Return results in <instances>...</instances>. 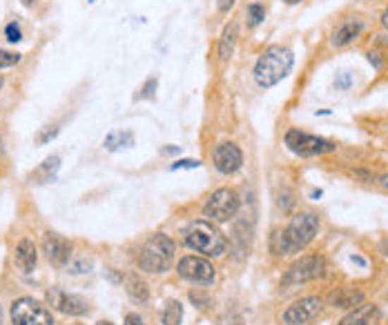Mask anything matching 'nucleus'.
<instances>
[{
	"label": "nucleus",
	"mask_w": 388,
	"mask_h": 325,
	"mask_svg": "<svg viewBox=\"0 0 388 325\" xmlns=\"http://www.w3.org/2000/svg\"><path fill=\"white\" fill-rule=\"evenodd\" d=\"M320 234V219L313 211H301L293 216L284 230H274L270 236V250L277 257H293L301 250H306L315 236Z\"/></svg>",
	"instance_id": "f257e3e1"
},
{
	"label": "nucleus",
	"mask_w": 388,
	"mask_h": 325,
	"mask_svg": "<svg viewBox=\"0 0 388 325\" xmlns=\"http://www.w3.org/2000/svg\"><path fill=\"white\" fill-rule=\"evenodd\" d=\"M293 65H295V56L288 47H270L259 56V61L255 65V72H253L255 82L263 90H270L290 74Z\"/></svg>",
	"instance_id": "f03ea898"
},
{
	"label": "nucleus",
	"mask_w": 388,
	"mask_h": 325,
	"mask_svg": "<svg viewBox=\"0 0 388 325\" xmlns=\"http://www.w3.org/2000/svg\"><path fill=\"white\" fill-rule=\"evenodd\" d=\"M174 252H176V245L168 234H154L138 250L136 263L141 270L150 274H163L172 267Z\"/></svg>",
	"instance_id": "7ed1b4c3"
},
{
	"label": "nucleus",
	"mask_w": 388,
	"mask_h": 325,
	"mask_svg": "<svg viewBox=\"0 0 388 325\" xmlns=\"http://www.w3.org/2000/svg\"><path fill=\"white\" fill-rule=\"evenodd\" d=\"M183 241L190 250L205 257H221L228 247V238L210 221H192L183 230Z\"/></svg>",
	"instance_id": "20e7f679"
},
{
	"label": "nucleus",
	"mask_w": 388,
	"mask_h": 325,
	"mask_svg": "<svg viewBox=\"0 0 388 325\" xmlns=\"http://www.w3.org/2000/svg\"><path fill=\"white\" fill-rule=\"evenodd\" d=\"M324 274H326V259L320 257V254H306V257L297 259L286 270L281 278V288H297L308 283V281L322 278Z\"/></svg>",
	"instance_id": "39448f33"
},
{
	"label": "nucleus",
	"mask_w": 388,
	"mask_h": 325,
	"mask_svg": "<svg viewBox=\"0 0 388 325\" xmlns=\"http://www.w3.org/2000/svg\"><path fill=\"white\" fill-rule=\"evenodd\" d=\"M286 147L297 154V157H322V154H330L335 152L337 145L332 143L328 138L322 136H315L308 132H301V130H288L286 132Z\"/></svg>",
	"instance_id": "423d86ee"
},
{
	"label": "nucleus",
	"mask_w": 388,
	"mask_h": 325,
	"mask_svg": "<svg viewBox=\"0 0 388 325\" xmlns=\"http://www.w3.org/2000/svg\"><path fill=\"white\" fill-rule=\"evenodd\" d=\"M239 211V196L234 190L221 188L210 194V199L203 205V216L212 223H226Z\"/></svg>",
	"instance_id": "0eeeda50"
},
{
	"label": "nucleus",
	"mask_w": 388,
	"mask_h": 325,
	"mask_svg": "<svg viewBox=\"0 0 388 325\" xmlns=\"http://www.w3.org/2000/svg\"><path fill=\"white\" fill-rule=\"evenodd\" d=\"M11 325H54V317L47 305L32 296H23L11 305Z\"/></svg>",
	"instance_id": "6e6552de"
},
{
	"label": "nucleus",
	"mask_w": 388,
	"mask_h": 325,
	"mask_svg": "<svg viewBox=\"0 0 388 325\" xmlns=\"http://www.w3.org/2000/svg\"><path fill=\"white\" fill-rule=\"evenodd\" d=\"M322 314H324V299H320V296H303V299L290 303L284 309L281 323H286V325H310Z\"/></svg>",
	"instance_id": "1a4fd4ad"
},
{
	"label": "nucleus",
	"mask_w": 388,
	"mask_h": 325,
	"mask_svg": "<svg viewBox=\"0 0 388 325\" xmlns=\"http://www.w3.org/2000/svg\"><path fill=\"white\" fill-rule=\"evenodd\" d=\"M176 270L186 281H190V283L210 286L214 281V265L201 257H183L178 261Z\"/></svg>",
	"instance_id": "9d476101"
},
{
	"label": "nucleus",
	"mask_w": 388,
	"mask_h": 325,
	"mask_svg": "<svg viewBox=\"0 0 388 325\" xmlns=\"http://www.w3.org/2000/svg\"><path fill=\"white\" fill-rule=\"evenodd\" d=\"M47 303L59 309V312L67 314V317H83V314H90V303L85 299H80L78 294H69L63 292L61 288H51L47 292Z\"/></svg>",
	"instance_id": "9b49d317"
},
{
	"label": "nucleus",
	"mask_w": 388,
	"mask_h": 325,
	"mask_svg": "<svg viewBox=\"0 0 388 325\" xmlns=\"http://www.w3.org/2000/svg\"><path fill=\"white\" fill-rule=\"evenodd\" d=\"M212 163L217 167V172L234 174V172H239L243 165V152L234 143H219L212 154Z\"/></svg>",
	"instance_id": "f8f14e48"
},
{
	"label": "nucleus",
	"mask_w": 388,
	"mask_h": 325,
	"mask_svg": "<svg viewBox=\"0 0 388 325\" xmlns=\"http://www.w3.org/2000/svg\"><path fill=\"white\" fill-rule=\"evenodd\" d=\"M364 27L366 25H364L362 18H346V20H341L335 30H332V34H330V45L337 47V49L348 47L351 42H355L359 36H362Z\"/></svg>",
	"instance_id": "ddd939ff"
},
{
	"label": "nucleus",
	"mask_w": 388,
	"mask_h": 325,
	"mask_svg": "<svg viewBox=\"0 0 388 325\" xmlns=\"http://www.w3.org/2000/svg\"><path fill=\"white\" fill-rule=\"evenodd\" d=\"M43 252L54 265H67L69 259H72V245H69L63 236L51 234V232L45 234L43 238Z\"/></svg>",
	"instance_id": "4468645a"
},
{
	"label": "nucleus",
	"mask_w": 388,
	"mask_h": 325,
	"mask_svg": "<svg viewBox=\"0 0 388 325\" xmlns=\"http://www.w3.org/2000/svg\"><path fill=\"white\" fill-rule=\"evenodd\" d=\"M380 321V307L370 305V303H362L357 305L353 312L346 314L337 325H375Z\"/></svg>",
	"instance_id": "2eb2a0df"
},
{
	"label": "nucleus",
	"mask_w": 388,
	"mask_h": 325,
	"mask_svg": "<svg viewBox=\"0 0 388 325\" xmlns=\"http://www.w3.org/2000/svg\"><path fill=\"white\" fill-rule=\"evenodd\" d=\"M328 303L339 309H348V307L355 309L357 305L364 303V294L355 288H337L328 294Z\"/></svg>",
	"instance_id": "dca6fc26"
},
{
	"label": "nucleus",
	"mask_w": 388,
	"mask_h": 325,
	"mask_svg": "<svg viewBox=\"0 0 388 325\" xmlns=\"http://www.w3.org/2000/svg\"><path fill=\"white\" fill-rule=\"evenodd\" d=\"M13 259H16V265L23 272H34L36 261H38V252H36V245H34L32 238H23V241L16 245Z\"/></svg>",
	"instance_id": "f3484780"
},
{
	"label": "nucleus",
	"mask_w": 388,
	"mask_h": 325,
	"mask_svg": "<svg viewBox=\"0 0 388 325\" xmlns=\"http://www.w3.org/2000/svg\"><path fill=\"white\" fill-rule=\"evenodd\" d=\"M59 169H61V157H47L30 174V180L36 183V185H45V183H51L54 178H56Z\"/></svg>",
	"instance_id": "a211bd4d"
},
{
	"label": "nucleus",
	"mask_w": 388,
	"mask_h": 325,
	"mask_svg": "<svg viewBox=\"0 0 388 325\" xmlns=\"http://www.w3.org/2000/svg\"><path fill=\"white\" fill-rule=\"evenodd\" d=\"M123 283H126V292L132 296L134 301L138 303H145L150 299V290H147V283L138 276V274H126L123 278Z\"/></svg>",
	"instance_id": "6ab92c4d"
},
{
	"label": "nucleus",
	"mask_w": 388,
	"mask_h": 325,
	"mask_svg": "<svg viewBox=\"0 0 388 325\" xmlns=\"http://www.w3.org/2000/svg\"><path fill=\"white\" fill-rule=\"evenodd\" d=\"M234 45H237V27L226 25V30H224V34H221V40H219V61L221 63H228L232 59Z\"/></svg>",
	"instance_id": "aec40b11"
},
{
	"label": "nucleus",
	"mask_w": 388,
	"mask_h": 325,
	"mask_svg": "<svg viewBox=\"0 0 388 325\" xmlns=\"http://www.w3.org/2000/svg\"><path fill=\"white\" fill-rule=\"evenodd\" d=\"M134 145V134L132 132H123V130H116V132H112L109 136H105V140H103V147L107 149V152H119L121 147H132Z\"/></svg>",
	"instance_id": "412c9836"
},
{
	"label": "nucleus",
	"mask_w": 388,
	"mask_h": 325,
	"mask_svg": "<svg viewBox=\"0 0 388 325\" xmlns=\"http://www.w3.org/2000/svg\"><path fill=\"white\" fill-rule=\"evenodd\" d=\"M161 321L165 325H181V321H183V305L178 301H168V303H165L163 314H161Z\"/></svg>",
	"instance_id": "4be33fe9"
},
{
	"label": "nucleus",
	"mask_w": 388,
	"mask_h": 325,
	"mask_svg": "<svg viewBox=\"0 0 388 325\" xmlns=\"http://www.w3.org/2000/svg\"><path fill=\"white\" fill-rule=\"evenodd\" d=\"M157 87H159V80L154 76L147 78L143 87H138V94L134 96V101H150V98H154Z\"/></svg>",
	"instance_id": "5701e85b"
},
{
	"label": "nucleus",
	"mask_w": 388,
	"mask_h": 325,
	"mask_svg": "<svg viewBox=\"0 0 388 325\" xmlns=\"http://www.w3.org/2000/svg\"><path fill=\"white\" fill-rule=\"evenodd\" d=\"M263 18H266V9H263L261 3H253L250 7H248V20H250V25H259Z\"/></svg>",
	"instance_id": "b1692460"
},
{
	"label": "nucleus",
	"mask_w": 388,
	"mask_h": 325,
	"mask_svg": "<svg viewBox=\"0 0 388 325\" xmlns=\"http://www.w3.org/2000/svg\"><path fill=\"white\" fill-rule=\"evenodd\" d=\"M56 134H59V127H54V125H49V127H43L38 134H36V143L38 145H47L51 138H56Z\"/></svg>",
	"instance_id": "393cba45"
},
{
	"label": "nucleus",
	"mask_w": 388,
	"mask_h": 325,
	"mask_svg": "<svg viewBox=\"0 0 388 325\" xmlns=\"http://www.w3.org/2000/svg\"><path fill=\"white\" fill-rule=\"evenodd\" d=\"M18 63H20V54H13V51L0 49V69L13 67V65H18Z\"/></svg>",
	"instance_id": "a878e982"
},
{
	"label": "nucleus",
	"mask_w": 388,
	"mask_h": 325,
	"mask_svg": "<svg viewBox=\"0 0 388 325\" xmlns=\"http://www.w3.org/2000/svg\"><path fill=\"white\" fill-rule=\"evenodd\" d=\"M67 267H69V272H74V274H80V272H90L92 263H90L87 259H80V261H72V259H69Z\"/></svg>",
	"instance_id": "bb28decb"
},
{
	"label": "nucleus",
	"mask_w": 388,
	"mask_h": 325,
	"mask_svg": "<svg viewBox=\"0 0 388 325\" xmlns=\"http://www.w3.org/2000/svg\"><path fill=\"white\" fill-rule=\"evenodd\" d=\"M5 36H7L9 42H20V40H23V32H20V27H18L16 23H9V25H7Z\"/></svg>",
	"instance_id": "cd10ccee"
},
{
	"label": "nucleus",
	"mask_w": 388,
	"mask_h": 325,
	"mask_svg": "<svg viewBox=\"0 0 388 325\" xmlns=\"http://www.w3.org/2000/svg\"><path fill=\"white\" fill-rule=\"evenodd\" d=\"M194 167H201V161H192V159H183V161H176V163H172V167L170 169H194Z\"/></svg>",
	"instance_id": "c85d7f7f"
},
{
	"label": "nucleus",
	"mask_w": 388,
	"mask_h": 325,
	"mask_svg": "<svg viewBox=\"0 0 388 325\" xmlns=\"http://www.w3.org/2000/svg\"><path fill=\"white\" fill-rule=\"evenodd\" d=\"M351 82H353V74L351 72H344L339 78H335V87L337 90H348Z\"/></svg>",
	"instance_id": "c756f323"
},
{
	"label": "nucleus",
	"mask_w": 388,
	"mask_h": 325,
	"mask_svg": "<svg viewBox=\"0 0 388 325\" xmlns=\"http://www.w3.org/2000/svg\"><path fill=\"white\" fill-rule=\"evenodd\" d=\"M126 325H145V321L141 319V314L130 312V314H126Z\"/></svg>",
	"instance_id": "7c9ffc66"
},
{
	"label": "nucleus",
	"mask_w": 388,
	"mask_h": 325,
	"mask_svg": "<svg viewBox=\"0 0 388 325\" xmlns=\"http://www.w3.org/2000/svg\"><path fill=\"white\" fill-rule=\"evenodd\" d=\"M234 3H237V0H219V11L221 13H228L234 7Z\"/></svg>",
	"instance_id": "2f4dec72"
},
{
	"label": "nucleus",
	"mask_w": 388,
	"mask_h": 325,
	"mask_svg": "<svg viewBox=\"0 0 388 325\" xmlns=\"http://www.w3.org/2000/svg\"><path fill=\"white\" fill-rule=\"evenodd\" d=\"M368 61H370V65H375V69L380 72V69H382V59H380V54H377V51H368Z\"/></svg>",
	"instance_id": "473e14b6"
},
{
	"label": "nucleus",
	"mask_w": 388,
	"mask_h": 325,
	"mask_svg": "<svg viewBox=\"0 0 388 325\" xmlns=\"http://www.w3.org/2000/svg\"><path fill=\"white\" fill-rule=\"evenodd\" d=\"M377 183H380V188H384V190L388 192V174H382V176H377Z\"/></svg>",
	"instance_id": "72a5a7b5"
},
{
	"label": "nucleus",
	"mask_w": 388,
	"mask_h": 325,
	"mask_svg": "<svg viewBox=\"0 0 388 325\" xmlns=\"http://www.w3.org/2000/svg\"><path fill=\"white\" fill-rule=\"evenodd\" d=\"M224 325H243V323H241V319H239V317H232V319H230L228 323H224Z\"/></svg>",
	"instance_id": "f704fd0d"
},
{
	"label": "nucleus",
	"mask_w": 388,
	"mask_h": 325,
	"mask_svg": "<svg viewBox=\"0 0 388 325\" xmlns=\"http://www.w3.org/2000/svg\"><path fill=\"white\" fill-rule=\"evenodd\" d=\"M382 25L388 30V7H386V9H384V13H382Z\"/></svg>",
	"instance_id": "c9c22d12"
},
{
	"label": "nucleus",
	"mask_w": 388,
	"mask_h": 325,
	"mask_svg": "<svg viewBox=\"0 0 388 325\" xmlns=\"http://www.w3.org/2000/svg\"><path fill=\"white\" fill-rule=\"evenodd\" d=\"M163 154H178V147H165Z\"/></svg>",
	"instance_id": "e433bc0d"
},
{
	"label": "nucleus",
	"mask_w": 388,
	"mask_h": 325,
	"mask_svg": "<svg viewBox=\"0 0 388 325\" xmlns=\"http://www.w3.org/2000/svg\"><path fill=\"white\" fill-rule=\"evenodd\" d=\"M286 5H297V3H301V0H284Z\"/></svg>",
	"instance_id": "4c0bfd02"
},
{
	"label": "nucleus",
	"mask_w": 388,
	"mask_h": 325,
	"mask_svg": "<svg viewBox=\"0 0 388 325\" xmlns=\"http://www.w3.org/2000/svg\"><path fill=\"white\" fill-rule=\"evenodd\" d=\"M96 325H114V323H112V321H99Z\"/></svg>",
	"instance_id": "58836bf2"
},
{
	"label": "nucleus",
	"mask_w": 388,
	"mask_h": 325,
	"mask_svg": "<svg viewBox=\"0 0 388 325\" xmlns=\"http://www.w3.org/2000/svg\"><path fill=\"white\" fill-rule=\"evenodd\" d=\"M384 254H386V257H388V241L384 243Z\"/></svg>",
	"instance_id": "ea45409f"
},
{
	"label": "nucleus",
	"mask_w": 388,
	"mask_h": 325,
	"mask_svg": "<svg viewBox=\"0 0 388 325\" xmlns=\"http://www.w3.org/2000/svg\"><path fill=\"white\" fill-rule=\"evenodd\" d=\"M25 5H27V7H32L34 3H32V0H25Z\"/></svg>",
	"instance_id": "a19ab883"
},
{
	"label": "nucleus",
	"mask_w": 388,
	"mask_h": 325,
	"mask_svg": "<svg viewBox=\"0 0 388 325\" xmlns=\"http://www.w3.org/2000/svg\"><path fill=\"white\" fill-rule=\"evenodd\" d=\"M3 82H5V78H3V76H0V90H3Z\"/></svg>",
	"instance_id": "79ce46f5"
},
{
	"label": "nucleus",
	"mask_w": 388,
	"mask_h": 325,
	"mask_svg": "<svg viewBox=\"0 0 388 325\" xmlns=\"http://www.w3.org/2000/svg\"><path fill=\"white\" fill-rule=\"evenodd\" d=\"M0 325H3V309H0Z\"/></svg>",
	"instance_id": "37998d69"
},
{
	"label": "nucleus",
	"mask_w": 388,
	"mask_h": 325,
	"mask_svg": "<svg viewBox=\"0 0 388 325\" xmlns=\"http://www.w3.org/2000/svg\"><path fill=\"white\" fill-rule=\"evenodd\" d=\"M0 145H3V136H0Z\"/></svg>",
	"instance_id": "c03bdc74"
},
{
	"label": "nucleus",
	"mask_w": 388,
	"mask_h": 325,
	"mask_svg": "<svg viewBox=\"0 0 388 325\" xmlns=\"http://www.w3.org/2000/svg\"><path fill=\"white\" fill-rule=\"evenodd\" d=\"M87 3H96V0H87Z\"/></svg>",
	"instance_id": "a18cd8bd"
},
{
	"label": "nucleus",
	"mask_w": 388,
	"mask_h": 325,
	"mask_svg": "<svg viewBox=\"0 0 388 325\" xmlns=\"http://www.w3.org/2000/svg\"><path fill=\"white\" fill-rule=\"evenodd\" d=\"M386 65H388V54H386Z\"/></svg>",
	"instance_id": "49530a36"
}]
</instances>
